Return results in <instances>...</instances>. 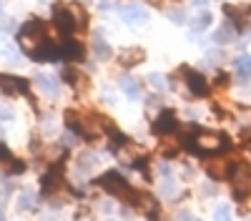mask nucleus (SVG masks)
Wrapping results in <instances>:
<instances>
[{"instance_id": "1", "label": "nucleus", "mask_w": 251, "mask_h": 221, "mask_svg": "<svg viewBox=\"0 0 251 221\" xmlns=\"http://www.w3.org/2000/svg\"><path fill=\"white\" fill-rule=\"evenodd\" d=\"M46 43H48V38H46V25L40 23L38 18H30L28 23L18 30V46H20V50H23L28 58H33Z\"/></svg>"}, {"instance_id": "2", "label": "nucleus", "mask_w": 251, "mask_h": 221, "mask_svg": "<svg viewBox=\"0 0 251 221\" xmlns=\"http://www.w3.org/2000/svg\"><path fill=\"white\" fill-rule=\"evenodd\" d=\"M183 141H186V148H191L199 156L221 153L228 148V138L224 133H211V131H196L194 138H183Z\"/></svg>"}, {"instance_id": "3", "label": "nucleus", "mask_w": 251, "mask_h": 221, "mask_svg": "<svg viewBox=\"0 0 251 221\" xmlns=\"http://www.w3.org/2000/svg\"><path fill=\"white\" fill-rule=\"evenodd\" d=\"M98 186L106 191V194H111V196H118V198H123V201H131L133 204V196H136V191L128 186V181H126L118 171H106L100 178H98Z\"/></svg>"}, {"instance_id": "4", "label": "nucleus", "mask_w": 251, "mask_h": 221, "mask_svg": "<svg viewBox=\"0 0 251 221\" xmlns=\"http://www.w3.org/2000/svg\"><path fill=\"white\" fill-rule=\"evenodd\" d=\"M231 194L236 201H244L251 194V171L246 166H236L231 176Z\"/></svg>"}, {"instance_id": "5", "label": "nucleus", "mask_w": 251, "mask_h": 221, "mask_svg": "<svg viewBox=\"0 0 251 221\" xmlns=\"http://www.w3.org/2000/svg\"><path fill=\"white\" fill-rule=\"evenodd\" d=\"M203 169H206V173L211 176L214 181H226V178L234 176L236 164H234L231 158H214V161H206Z\"/></svg>"}, {"instance_id": "6", "label": "nucleus", "mask_w": 251, "mask_h": 221, "mask_svg": "<svg viewBox=\"0 0 251 221\" xmlns=\"http://www.w3.org/2000/svg\"><path fill=\"white\" fill-rule=\"evenodd\" d=\"M18 93H28V80L0 73V96H18Z\"/></svg>"}, {"instance_id": "7", "label": "nucleus", "mask_w": 251, "mask_h": 221, "mask_svg": "<svg viewBox=\"0 0 251 221\" xmlns=\"http://www.w3.org/2000/svg\"><path fill=\"white\" fill-rule=\"evenodd\" d=\"M178 128V121H176V113L174 111H169V108H163L158 116H156V121H153V133H158V136H166V133H174Z\"/></svg>"}, {"instance_id": "8", "label": "nucleus", "mask_w": 251, "mask_h": 221, "mask_svg": "<svg viewBox=\"0 0 251 221\" xmlns=\"http://www.w3.org/2000/svg\"><path fill=\"white\" fill-rule=\"evenodd\" d=\"M53 20H55V28H58L60 33H66V35H71V33L78 28L73 13H71L68 8H63V5H55V10H53Z\"/></svg>"}, {"instance_id": "9", "label": "nucleus", "mask_w": 251, "mask_h": 221, "mask_svg": "<svg viewBox=\"0 0 251 221\" xmlns=\"http://www.w3.org/2000/svg\"><path fill=\"white\" fill-rule=\"evenodd\" d=\"M63 181V161H53V166L46 171V176L40 178V186H43L46 194H53Z\"/></svg>"}, {"instance_id": "10", "label": "nucleus", "mask_w": 251, "mask_h": 221, "mask_svg": "<svg viewBox=\"0 0 251 221\" xmlns=\"http://www.w3.org/2000/svg\"><path fill=\"white\" fill-rule=\"evenodd\" d=\"M63 78H66V83H68L75 93H83V91H88V88H91L88 75H86V73H80V71L73 68V66H68L66 71H63Z\"/></svg>"}, {"instance_id": "11", "label": "nucleus", "mask_w": 251, "mask_h": 221, "mask_svg": "<svg viewBox=\"0 0 251 221\" xmlns=\"http://www.w3.org/2000/svg\"><path fill=\"white\" fill-rule=\"evenodd\" d=\"M183 75H186V86H188V91H191L194 96L203 98V96L208 93V83H206V78H203L201 73H196V71H191V68H183Z\"/></svg>"}, {"instance_id": "12", "label": "nucleus", "mask_w": 251, "mask_h": 221, "mask_svg": "<svg viewBox=\"0 0 251 221\" xmlns=\"http://www.w3.org/2000/svg\"><path fill=\"white\" fill-rule=\"evenodd\" d=\"M133 204H136L146 216H151V219H156V216H158V201H156L151 194H146V191H136Z\"/></svg>"}, {"instance_id": "13", "label": "nucleus", "mask_w": 251, "mask_h": 221, "mask_svg": "<svg viewBox=\"0 0 251 221\" xmlns=\"http://www.w3.org/2000/svg\"><path fill=\"white\" fill-rule=\"evenodd\" d=\"M121 18L126 20L128 25H141L149 20V13H146L141 5H123L121 8Z\"/></svg>"}, {"instance_id": "14", "label": "nucleus", "mask_w": 251, "mask_h": 221, "mask_svg": "<svg viewBox=\"0 0 251 221\" xmlns=\"http://www.w3.org/2000/svg\"><path fill=\"white\" fill-rule=\"evenodd\" d=\"M141 60H146V50L143 48H123L118 53V63L123 68H133V66L141 63Z\"/></svg>"}, {"instance_id": "15", "label": "nucleus", "mask_w": 251, "mask_h": 221, "mask_svg": "<svg viewBox=\"0 0 251 221\" xmlns=\"http://www.w3.org/2000/svg\"><path fill=\"white\" fill-rule=\"evenodd\" d=\"M91 48H93V53H96V58H98V60H108V58L113 55L111 46L106 43V40H103V33H100V30H96V33H93Z\"/></svg>"}, {"instance_id": "16", "label": "nucleus", "mask_w": 251, "mask_h": 221, "mask_svg": "<svg viewBox=\"0 0 251 221\" xmlns=\"http://www.w3.org/2000/svg\"><path fill=\"white\" fill-rule=\"evenodd\" d=\"M35 86L43 91L46 96H58V91H60L58 80H55L53 75H38V78H35Z\"/></svg>"}, {"instance_id": "17", "label": "nucleus", "mask_w": 251, "mask_h": 221, "mask_svg": "<svg viewBox=\"0 0 251 221\" xmlns=\"http://www.w3.org/2000/svg\"><path fill=\"white\" fill-rule=\"evenodd\" d=\"M118 86H121V91L128 96V98H138V96H141V88H138V83H136V78H131V75H123V78L118 80Z\"/></svg>"}, {"instance_id": "18", "label": "nucleus", "mask_w": 251, "mask_h": 221, "mask_svg": "<svg viewBox=\"0 0 251 221\" xmlns=\"http://www.w3.org/2000/svg\"><path fill=\"white\" fill-rule=\"evenodd\" d=\"M234 35H236V28H234L231 23H224V25L214 33V40H216L219 46H224V43H231Z\"/></svg>"}, {"instance_id": "19", "label": "nucleus", "mask_w": 251, "mask_h": 221, "mask_svg": "<svg viewBox=\"0 0 251 221\" xmlns=\"http://www.w3.org/2000/svg\"><path fill=\"white\" fill-rule=\"evenodd\" d=\"M96 166H98V156H96V153H91V151L80 153V158H78V171H80V173H83V171L91 173Z\"/></svg>"}, {"instance_id": "20", "label": "nucleus", "mask_w": 251, "mask_h": 221, "mask_svg": "<svg viewBox=\"0 0 251 221\" xmlns=\"http://www.w3.org/2000/svg\"><path fill=\"white\" fill-rule=\"evenodd\" d=\"M83 55V48L78 40H66V46H63V58L66 60H80Z\"/></svg>"}, {"instance_id": "21", "label": "nucleus", "mask_w": 251, "mask_h": 221, "mask_svg": "<svg viewBox=\"0 0 251 221\" xmlns=\"http://www.w3.org/2000/svg\"><path fill=\"white\" fill-rule=\"evenodd\" d=\"M224 13L234 20V23H241V20H246L249 15V8L246 5H224Z\"/></svg>"}, {"instance_id": "22", "label": "nucleus", "mask_w": 251, "mask_h": 221, "mask_svg": "<svg viewBox=\"0 0 251 221\" xmlns=\"http://www.w3.org/2000/svg\"><path fill=\"white\" fill-rule=\"evenodd\" d=\"M68 10L73 13V18H75V23H78V25H88V13H86V8H83L80 3L68 5Z\"/></svg>"}, {"instance_id": "23", "label": "nucleus", "mask_w": 251, "mask_h": 221, "mask_svg": "<svg viewBox=\"0 0 251 221\" xmlns=\"http://www.w3.org/2000/svg\"><path fill=\"white\" fill-rule=\"evenodd\" d=\"M211 13H208V10H203V13H199L196 18H194V23H191V28L194 30H206L208 25H211Z\"/></svg>"}, {"instance_id": "24", "label": "nucleus", "mask_w": 251, "mask_h": 221, "mask_svg": "<svg viewBox=\"0 0 251 221\" xmlns=\"http://www.w3.org/2000/svg\"><path fill=\"white\" fill-rule=\"evenodd\" d=\"M236 73L241 78H251V55H241L236 60Z\"/></svg>"}, {"instance_id": "25", "label": "nucleus", "mask_w": 251, "mask_h": 221, "mask_svg": "<svg viewBox=\"0 0 251 221\" xmlns=\"http://www.w3.org/2000/svg\"><path fill=\"white\" fill-rule=\"evenodd\" d=\"M33 206H35V196H33L30 191L20 194V198H18V209H20V211H28V209H33Z\"/></svg>"}, {"instance_id": "26", "label": "nucleus", "mask_w": 251, "mask_h": 221, "mask_svg": "<svg viewBox=\"0 0 251 221\" xmlns=\"http://www.w3.org/2000/svg\"><path fill=\"white\" fill-rule=\"evenodd\" d=\"M3 169H5V173H20V171H25V164L18 158H8Z\"/></svg>"}, {"instance_id": "27", "label": "nucleus", "mask_w": 251, "mask_h": 221, "mask_svg": "<svg viewBox=\"0 0 251 221\" xmlns=\"http://www.w3.org/2000/svg\"><path fill=\"white\" fill-rule=\"evenodd\" d=\"M214 221H231V209H228L226 204H219L214 209Z\"/></svg>"}, {"instance_id": "28", "label": "nucleus", "mask_w": 251, "mask_h": 221, "mask_svg": "<svg viewBox=\"0 0 251 221\" xmlns=\"http://www.w3.org/2000/svg\"><path fill=\"white\" fill-rule=\"evenodd\" d=\"M149 83H151L156 91H163V88H166V78H163L161 73H151V75H149Z\"/></svg>"}, {"instance_id": "29", "label": "nucleus", "mask_w": 251, "mask_h": 221, "mask_svg": "<svg viewBox=\"0 0 251 221\" xmlns=\"http://www.w3.org/2000/svg\"><path fill=\"white\" fill-rule=\"evenodd\" d=\"M161 191H163L166 196H171V194H176V184H174V178H171V176H166V178L161 181Z\"/></svg>"}, {"instance_id": "30", "label": "nucleus", "mask_w": 251, "mask_h": 221, "mask_svg": "<svg viewBox=\"0 0 251 221\" xmlns=\"http://www.w3.org/2000/svg\"><path fill=\"white\" fill-rule=\"evenodd\" d=\"M169 18L174 20L176 25H183V23H186V15H183V10H178V8H176V10H169Z\"/></svg>"}, {"instance_id": "31", "label": "nucleus", "mask_w": 251, "mask_h": 221, "mask_svg": "<svg viewBox=\"0 0 251 221\" xmlns=\"http://www.w3.org/2000/svg\"><path fill=\"white\" fill-rule=\"evenodd\" d=\"M75 144V136L73 133H63V146H73Z\"/></svg>"}, {"instance_id": "32", "label": "nucleus", "mask_w": 251, "mask_h": 221, "mask_svg": "<svg viewBox=\"0 0 251 221\" xmlns=\"http://www.w3.org/2000/svg\"><path fill=\"white\" fill-rule=\"evenodd\" d=\"M98 8H100V10H111L113 3H111V0H98Z\"/></svg>"}, {"instance_id": "33", "label": "nucleus", "mask_w": 251, "mask_h": 221, "mask_svg": "<svg viewBox=\"0 0 251 221\" xmlns=\"http://www.w3.org/2000/svg\"><path fill=\"white\" fill-rule=\"evenodd\" d=\"M5 158H10V153H8V148H5L3 144H0V164H3Z\"/></svg>"}, {"instance_id": "34", "label": "nucleus", "mask_w": 251, "mask_h": 221, "mask_svg": "<svg viewBox=\"0 0 251 221\" xmlns=\"http://www.w3.org/2000/svg\"><path fill=\"white\" fill-rule=\"evenodd\" d=\"M208 0H194V5H206Z\"/></svg>"}, {"instance_id": "35", "label": "nucleus", "mask_w": 251, "mask_h": 221, "mask_svg": "<svg viewBox=\"0 0 251 221\" xmlns=\"http://www.w3.org/2000/svg\"><path fill=\"white\" fill-rule=\"evenodd\" d=\"M151 3H161V0H151Z\"/></svg>"}, {"instance_id": "36", "label": "nucleus", "mask_w": 251, "mask_h": 221, "mask_svg": "<svg viewBox=\"0 0 251 221\" xmlns=\"http://www.w3.org/2000/svg\"><path fill=\"white\" fill-rule=\"evenodd\" d=\"M0 221H5V219H3V216H0Z\"/></svg>"}]
</instances>
